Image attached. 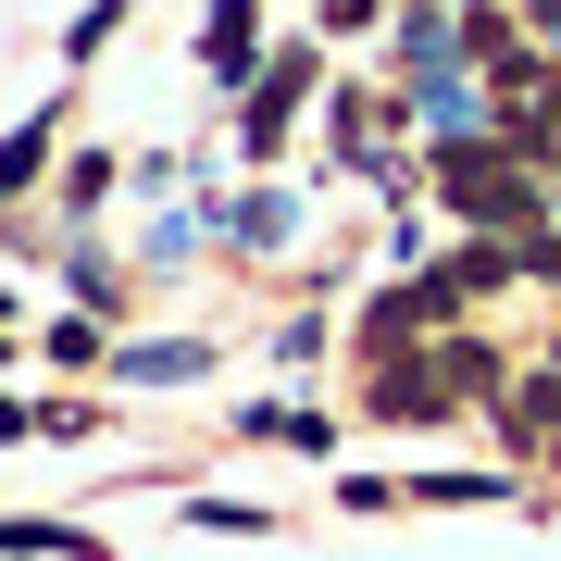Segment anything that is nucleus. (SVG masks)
<instances>
[{
    "mask_svg": "<svg viewBox=\"0 0 561 561\" xmlns=\"http://www.w3.org/2000/svg\"><path fill=\"white\" fill-rule=\"evenodd\" d=\"M101 201H113V162H101V150H76V162H62V225H88Z\"/></svg>",
    "mask_w": 561,
    "mask_h": 561,
    "instance_id": "9",
    "label": "nucleus"
},
{
    "mask_svg": "<svg viewBox=\"0 0 561 561\" xmlns=\"http://www.w3.org/2000/svg\"><path fill=\"white\" fill-rule=\"evenodd\" d=\"M449 62H461V13L449 0H412L400 13V76H449Z\"/></svg>",
    "mask_w": 561,
    "mask_h": 561,
    "instance_id": "6",
    "label": "nucleus"
},
{
    "mask_svg": "<svg viewBox=\"0 0 561 561\" xmlns=\"http://www.w3.org/2000/svg\"><path fill=\"white\" fill-rule=\"evenodd\" d=\"M125 13H138V0H88V13L62 25V50H76V62H101V50L125 38Z\"/></svg>",
    "mask_w": 561,
    "mask_h": 561,
    "instance_id": "10",
    "label": "nucleus"
},
{
    "mask_svg": "<svg viewBox=\"0 0 561 561\" xmlns=\"http://www.w3.org/2000/svg\"><path fill=\"white\" fill-rule=\"evenodd\" d=\"M400 500H412V512H500V500H524V486H512V474H412Z\"/></svg>",
    "mask_w": 561,
    "mask_h": 561,
    "instance_id": "7",
    "label": "nucleus"
},
{
    "mask_svg": "<svg viewBox=\"0 0 561 561\" xmlns=\"http://www.w3.org/2000/svg\"><path fill=\"white\" fill-rule=\"evenodd\" d=\"M62 113H76V101H50V113H25V125H13V138H0V213H13V201H25V187H38V175H50V150H62Z\"/></svg>",
    "mask_w": 561,
    "mask_h": 561,
    "instance_id": "3",
    "label": "nucleus"
},
{
    "mask_svg": "<svg viewBox=\"0 0 561 561\" xmlns=\"http://www.w3.org/2000/svg\"><path fill=\"white\" fill-rule=\"evenodd\" d=\"M25 549H38V561H113L88 524H50V512H38V524H0V561H25Z\"/></svg>",
    "mask_w": 561,
    "mask_h": 561,
    "instance_id": "8",
    "label": "nucleus"
},
{
    "mask_svg": "<svg viewBox=\"0 0 561 561\" xmlns=\"http://www.w3.org/2000/svg\"><path fill=\"white\" fill-rule=\"evenodd\" d=\"M512 13H524V25H537V50L561 62V0H512Z\"/></svg>",
    "mask_w": 561,
    "mask_h": 561,
    "instance_id": "16",
    "label": "nucleus"
},
{
    "mask_svg": "<svg viewBox=\"0 0 561 561\" xmlns=\"http://www.w3.org/2000/svg\"><path fill=\"white\" fill-rule=\"evenodd\" d=\"M187 524H201V537H275L262 500H187Z\"/></svg>",
    "mask_w": 561,
    "mask_h": 561,
    "instance_id": "11",
    "label": "nucleus"
},
{
    "mask_svg": "<svg viewBox=\"0 0 561 561\" xmlns=\"http://www.w3.org/2000/svg\"><path fill=\"white\" fill-rule=\"evenodd\" d=\"M238 437H287V449L337 461V412H312V400H250V412H238Z\"/></svg>",
    "mask_w": 561,
    "mask_h": 561,
    "instance_id": "5",
    "label": "nucleus"
},
{
    "mask_svg": "<svg viewBox=\"0 0 561 561\" xmlns=\"http://www.w3.org/2000/svg\"><path fill=\"white\" fill-rule=\"evenodd\" d=\"M38 350H50V362H101V324H88V312H62V324H50Z\"/></svg>",
    "mask_w": 561,
    "mask_h": 561,
    "instance_id": "15",
    "label": "nucleus"
},
{
    "mask_svg": "<svg viewBox=\"0 0 561 561\" xmlns=\"http://www.w3.org/2000/svg\"><path fill=\"white\" fill-rule=\"evenodd\" d=\"M312 25H324V38H375L387 0H312Z\"/></svg>",
    "mask_w": 561,
    "mask_h": 561,
    "instance_id": "13",
    "label": "nucleus"
},
{
    "mask_svg": "<svg viewBox=\"0 0 561 561\" xmlns=\"http://www.w3.org/2000/svg\"><path fill=\"white\" fill-rule=\"evenodd\" d=\"M62 275H76V300H101V312L125 300V275H113V250H88V238H76V250H62Z\"/></svg>",
    "mask_w": 561,
    "mask_h": 561,
    "instance_id": "12",
    "label": "nucleus"
},
{
    "mask_svg": "<svg viewBox=\"0 0 561 561\" xmlns=\"http://www.w3.org/2000/svg\"><path fill=\"white\" fill-rule=\"evenodd\" d=\"M300 101H312V50H275V62L250 76V101H238V138H250V150H275Z\"/></svg>",
    "mask_w": 561,
    "mask_h": 561,
    "instance_id": "2",
    "label": "nucleus"
},
{
    "mask_svg": "<svg viewBox=\"0 0 561 561\" xmlns=\"http://www.w3.org/2000/svg\"><path fill=\"white\" fill-rule=\"evenodd\" d=\"M549 287H561V275H549Z\"/></svg>",
    "mask_w": 561,
    "mask_h": 561,
    "instance_id": "17",
    "label": "nucleus"
},
{
    "mask_svg": "<svg viewBox=\"0 0 561 561\" xmlns=\"http://www.w3.org/2000/svg\"><path fill=\"white\" fill-rule=\"evenodd\" d=\"M113 375H125V387H201V375H213V350H201V337H125V350H113Z\"/></svg>",
    "mask_w": 561,
    "mask_h": 561,
    "instance_id": "4",
    "label": "nucleus"
},
{
    "mask_svg": "<svg viewBox=\"0 0 561 561\" xmlns=\"http://www.w3.org/2000/svg\"><path fill=\"white\" fill-rule=\"evenodd\" d=\"M262 62H275V50H262V0H213V13H201V76L213 88H250Z\"/></svg>",
    "mask_w": 561,
    "mask_h": 561,
    "instance_id": "1",
    "label": "nucleus"
},
{
    "mask_svg": "<svg viewBox=\"0 0 561 561\" xmlns=\"http://www.w3.org/2000/svg\"><path fill=\"white\" fill-rule=\"evenodd\" d=\"M187 250H201V213H162L150 238H138V262H187Z\"/></svg>",
    "mask_w": 561,
    "mask_h": 561,
    "instance_id": "14",
    "label": "nucleus"
}]
</instances>
